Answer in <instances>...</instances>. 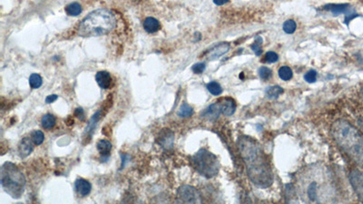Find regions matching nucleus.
I'll return each mask as SVG.
<instances>
[{
  "mask_svg": "<svg viewBox=\"0 0 363 204\" xmlns=\"http://www.w3.org/2000/svg\"><path fill=\"white\" fill-rule=\"evenodd\" d=\"M56 124H57V119L51 114H47V115H44L42 117L41 124H42V127L44 129H47V130L52 129L56 125Z\"/></svg>",
  "mask_w": 363,
  "mask_h": 204,
  "instance_id": "nucleus-19",
  "label": "nucleus"
},
{
  "mask_svg": "<svg viewBox=\"0 0 363 204\" xmlns=\"http://www.w3.org/2000/svg\"><path fill=\"white\" fill-rule=\"evenodd\" d=\"M192 70L195 74L200 75L205 70V64L204 63H197V64L194 65V67H192Z\"/></svg>",
  "mask_w": 363,
  "mask_h": 204,
  "instance_id": "nucleus-33",
  "label": "nucleus"
},
{
  "mask_svg": "<svg viewBox=\"0 0 363 204\" xmlns=\"http://www.w3.org/2000/svg\"><path fill=\"white\" fill-rule=\"evenodd\" d=\"M206 87L208 89L209 92L212 93L213 95H215V96L220 95V94L222 93V88H221V84L217 83V82H215V81L210 82V83L206 85Z\"/></svg>",
  "mask_w": 363,
  "mask_h": 204,
  "instance_id": "nucleus-24",
  "label": "nucleus"
},
{
  "mask_svg": "<svg viewBox=\"0 0 363 204\" xmlns=\"http://www.w3.org/2000/svg\"><path fill=\"white\" fill-rule=\"evenodd\" d=\"M191 164L197 173L206 179H212L218 175L221 166L217 156L206 149H200L192 156Z\"/></svg>",
  "mask_w": 363,
  "mask_h": 204,
  "instance_id": "nucleus-6",
  "label": "nucleus"
},
{
  "mask_svg": "<svg viewBox=\"0 0 363 204\" xmlns=\"http://www.w3.org/2000/svg\"><path fill=\"white\" fill-rule=\"evenodd\" d=\"M193 114H194L193 107H191L190 106H189L188 104H186V103H184V104L182 105L177 113L178 116L182 117V118H188V117L193 116Z\"/></svg>",
  "mask_w": 363,
  "mask_h": 204,
  "instance_id": "nucleus-22",
  "label": "nucleus"
},
{
  "mask_svg": "<svg viewBox=\"0 0 363 204\" xmlns=\"http://www.w3.org/2000/svg\"><path fill=\"white\" fill-rule=\"evenodd\" d=\"M174 133L170 129L164 128L160 132L158 143L165 150H170L173 146Z\"/></svg>",
  "mask_w": 363,
  "mask_h": 204,
  "instance_id": "nucleus-9",
  "label": "nucleus"
},
{
  "mask_svg": "<svg viewBox=\"0 0 363 204\" xmlns=\"http://www.w3.org/2000/svg\"><path fill=\"white\" fill-rule=\"evenodd\" d=\"M160 27H161V26H160L159 21H158L156 18H152V17L146 18V20H145V22H144V28H145V30H146L147 33H150V34H153V33L158 31L160 29Z\"/></svg>",
  "mask_w": 363,
  "mask_h": 204,
  "instance_id": "nucleus-17",
  "label": "nucleus"
},
{
  "mask_svg": "<svg viewBox=\"0 0 363 204\" xmlns=\"http://www.w3.org/2000/svg\"><path fill=\"white\" fill-rule=\"evenodd\" d=\"M219 104L221 107V114H223L224 116H231L235 114L236 104L233 98H222L219 101Z\"/></svg>",
  "mask_w": 363,
  "mask_h": 204,
  "instance_id": "nucleus-13",
  "label": "nucleus"
},
{
  "mask_svg": "<svg viewBox=\"0 0 363 204\" xmlns=\"http://www.w3.org/2000/svg\"><path fill=\"white\" fill-rule=\"evenodd\" d=\"M227 2H228L227 0H221V1H218V0H214V1H213V3H214V4L218 5V6H221V5L226 4Z\"/></svg>",
  "mask_w": 363,
  "mask_h": 204,
  "instance_id": "nucleus-37",
  "label": "nucleus"
},
{
  "mask_svg": "<svg viewBox=\"0 0 363 204\" xmlns=\"http://www.w3.org/2000/svg\"><path fill=\"white\" fill-rule=\"evenodd\" d=\"M298 191L304 204H332V176L326 168L311 165L299 175Z\"/></svg>",
  "mask_w": 363,
  "mask_h": 204,
  "instance_id": "nucleus-2",
  "label": "nucleus"
},
{
  "mask_svg": "<svg viewBox=\"0 0 363 204\" xmlns=\"http://www.w3.org/2000/svg\"><path fill=\"white\" fill-rule=\"evenodd\" d=\"M116 26V18L111 10L99 9L88 14L80 23L78 35L83 37L103 36Z\"/></svg>",
  "mask_w": 363,
  "mask_h": 204,
  "instance_id": "nucleus-4",
  "label": "nucleus"
},
{
  "mask_svg": "<svg viewBox=\"0 0 363 204\" xmlns=\"http://www.w3.org/2000/svg\"><path fill=\"white\" fill-rule=\"evenodd\" d=\"M96 80L98 85L102 89H108L112 84V77L107 71L98 72L96 75Z\"/></svg>",
  "mask_w": 363,
  "mask_h": 204,
  "instance_id": "nucleus-15",
  "label": "nucleus"
},
{
  "mask_svg": "<svg viewBox=\"0 0 363 204\" xmlns=\"http://www.w3.org/2000/svg\"><path fill=\"white\" fill-rule=\"evenodd\" d=\"M350 184L354 190L360 204H363V173L359 170H352L349 175Z\"/></svg>",
  "mask_w": 363,
  "mask_h": 204,
  "instance_id": "nucleus-8",
  "label": "nucleus"
},
{
  "mask_svg": "<svg viewBox=\"0 0 363 204\" xmlns=\"http://www.w3.org/2000/svg\"><path fill=\"white\" fill-rule=\"evenodd\" d=\"M304 80L308 83H314L315 81L317 80V72L315 70H310V71L307 72L304 76Z\"/></svg>",
  "mask_w": 363,
  "mask_h": 204,
  "instance_id": "nucleus-32",
  "label": "nucleus"
},
{
  "mask_svg": "<svg viewBox=\"0 0 363 204\" xmlns=\"http://www.w3.org/2000/svg\"><path fill=\"white\" fill-rule=\"evenodd\" d=\"M129 156L126 155H121V158H122V164H121V169H123L124 167V164L126 162V158H128Z\"/></svg>",
  "mask_w": 363,
  "mask_h": 204,
  "instance_id": "nucleus-36",
  "label": "nucleus"
},
{
  "mask_svg": "<svg viewBox=\"0 0 363 204\" xmlns=\"http://www.w3.org/2000/svg\"><path fill=\"white\" fill-rule=\"evenodd\" d=\"M75 116H76V117H78V118H80V117H81V118L84 117V110H83L82 108L75 109Z\"/></svg>",
  "mask_w": 363,
  "mask_h": 204,
  "instance_id": "nucleus-35",
  "label": "nucleus"
},
{
  "mask_svg": "<svg viewBox=\"0 0 363 204\" xmlns=\"http://www.w3.org/2000/svg\"><path fill=\"white\" fill-rule=\"evenodd\" d=\"M1 185L12 198L19 199L25 191L26 178L16 164L7 162L1 167Z\"/></svg>",
  "mask_w": 363,
  "mask_h": 204,
  "instance_id": "nucleus-5",
  "label": "nucleus"
},
{
  "mask_svg": "<svg viewBox=\"0 0 363 204\" xmlns=\"http://www.w3.org/2000/svg\"><path fill=\"white\" fill-rule=\"evenodd\" d=\"M97 148L99 154L103 156L108 158L110 156V151L112 150V143L108 140H100L97 144Z\"/></svg>",
  "mask_w": 363,
  "mask_h": 204,
  "instance_id": "nucleus-18",
  "label": "nucleus"
},
{
  "mask_svg": "<svg viewBox=\"0 0 363 204\" xmlns=\"http://www.w3.org/2000/svg\"><path fill=\"white\" fill-rule=\"evenodd\" d=\"M34 151V142H32L31 138L25 137L18 144V154L21 158H26L30 156Z\"/></svg>",
  "mask_w": 363,
  "mask_h": 204,
  "instance_id": "nucleus-11",
  "label": "nucleus"
},
{
  "mask_svg": "<svg viewBox=\"0 0 363 204\" xmlns=\"http://www.w3.org/2000/svg\"><path fill=\"white\" fill-rule=\"evenodd\" d=\"M283 28H284V31L285 32L286 34L291 35V34H293V33L295 32V30H296L297 24L294 20L289 19V20H286V21L284 23V27H283Z\"/></svg>",
  "mask_w": 363,
  "mask_h": 204,
  "instance_id": "nucleus-27",
  "label": "nucleus"
},
{
  "mask_svg": "<svg viewBox=\"0 0 363 204\" xmlns=\"http://www.w3.org/2000/svg\"><path fill=\"white\" fill-rule=\"evenodd\" d=\"M278 60H279V56L275 52H273V51L267 52L265 56H264V61L265 62L271 64V63L277 62Z\"/></svg>",
  "mask_w": 363,
  "mask_h": 204,
  "instance_id": "nucleus-31",
  "label": "nucleus"
},
{
  "mask_svg": "<svg viewBox=\"0 0 363 204\" xmlns=\"http://www.w3.org/2000/svg\"><path fill=\"white\" fill-rule=\"evenodd\" d=\"M43 84V79L38 74H32L29 76V84L31 86V88L38 89Z\"/></svg>",
  "mask_w": 363,
  "mask_h": 204,
  "instance_id": "nucleus-25",
  "label": "nucleus"
},
{
  "mask_svg": "<svg viewBox=\"0 0 363 204\" xmlns=\"http://www.w3.org/2000/svg\"><path fill=\"white\" fill-rule=\"evenodd\" d=\"M58 98V95H57V94H51V95H49L48 97L46 98V103H47V104H51V103L57 101Z\"/></svg>",
  "mask_w": 363,
  "mask_h": 204,
  "instance_id": "nucleus-34",
  "label": "nucleus"
},
{
  "mask_svg": "<svg viewBox=\"0 0 363 204\" xmlns=\"http://www.w3.org/2000/svg\"><path fill=\"white\" fill-rule=\"evenodd\" d=\"M176 200L178 204H203L199 191L191 185H183L178 189Z\"/></svg>",
  "mask_w": 363,
  "mask_h": 204,
  "instance_id": "nucleus-7",
  "label": "nucleus"
},
{
  "mask_svg": "<svg viewBox=\"0 0 363 204\" xmlns=\"http://www.w3.org/2000/svg\"><path fill=\"white\" fill-rule=\"evenodd\" d=\"M278 75H279L280 78L282 80L289 81L291 80L293 76V73L292 70L289 67L284 66V67H281L278 71Z\"/></svg>",
  "mask_w": 363,
  "mask_h": 204,
  "instance_id": "nucleus-23",
  "label": "nucleus"
},
{
  "mask_svg": "<svg viewBox=\"0 0 363 204\" xmlns=\"http://www.w3.org/2000/svg\"><path fill=\"white\" fill-rule=\"evenodd\" d=\"M18 204H22V203H18Z\"/></svg>",
  "mask_w": 363,
  "mask_h": 204,
  "instance_id": "nucleus-41",
  "label": "nucleus"
},
{
  "mask_svg": "<svg viewBox=\"0 0 363 204\" xmlns=\"http://www.w3.org/2000/svg\"><path fill=\"white\" fill-rule=\"evenodd\" d=\"M325 10L332 12L333 15L338 16L341 14H347L350 10V5L349 4H330L324 7Z\"/></svg>",
  "mask_w": 363,
  "mask_h": 204,
  "instance_id": "nucleus-16",
  "label": "nucleus"
},
{
  "mask_svg": "<svg viewBox=\"0 0 363 204\" xmlns=\"http://www.w3.org/2000/svg\"><path fill=\"white\" fill-rule=\"evenodd\" d=\"M361 94H362V97H363V86H362V88H361Z\"/></svg>",
  "mask_w": 363,
  "mask_h": 204,
  "instance_id": "nucleus-40",
  "label": "nucleus"
},
{
  "mask_svg": "<svg viewBox=\"0 0 363 204\" xmlns=\"http://www.w3.org/2000/svg\"><path fill=\"white\" fill-rule=\"evenodd\" d=\"M229 49H230V44L228 43H221L211 49L206 55V57L209 60H216L223 55H225L229 51Z\"/></svg>",
  "mask_w": 363,
  "mask_h": 204,
  "instance_id": "nucleus-10",
  "label": "nucleus"
},
{
  "mask_svg": "<svg viewBox=\"0 0 363 204\" xmlns=\"http://www.w3.org/2000/svg\"><path fill=\"white\" fill-rule=\"evenodd\" d=\"M332 137L346 156L363 168V135L348 121L337 120L332 125Z\"/></svg>",
  "mask_w": 363,
  "mask_h": 204,
  "instance_id": "nucleus-3",
  "label": "nucleus"
},
{
  "mask_svg": "<svg viewBox=\"0 0 363 204\" xmlns=\"http://www.w3.org/2000/svg\"><path fill=\"white\" fill-rule=\"evenodd\" d=\"M30 138H31L32 142H34V144H36V145H40V144H42L43 142H44V133H43V132H41L39 130H37V131H33L31 133V136H30Z\"/></svg>",
  "mask_w": 363,
  "mask_h": 204,
  "instance_id": "nucleus-26",
  "label": "nucleus"
},
{
  "mask_svg": "<svg viewBox=\"0 0 363 204\" xmlns=\"http://www.w3.org/2000/svg\"><path fill=\"white\" fill-rule=\"evenodd\" d=\"M359 127H360V129H361V130H362V132H363V117H360V118H359Z\"/></svg>",
  "mask_w": 363,
  "mask_h": 204,
  "instance_id": "nucleus-38",
  "label": "nucleus"
},
{
  "mask_svg": "<svg viewBox=\"0 0 363 204\" xmlns=\"http://www.w3.org/2000/svg\"><path fill=\"white\" fill-rule=\"evenodd\" d=\"M261 44H262V38H261V36H258L257 37L256 39H255V41H254V43H253V44H252V49H253V52L255 53V55L256 56H261V53H262V50H261Z\"/></svg>",
  "mask_w": 363,
  "mask_h": 204,
  "instance_id": "nucleus-29",
  "label": "nucleus"
},
{
  "mask_svg": "<svg viewBox=\"0 0 363 204\" xmlns=\"http://www.w3.org/2000/svg\"><path fill=\"white\" fill-rule=\"evenodd\" d=\"M120 204H145L141 200H138L137 197L132 195L125 196Z\"/></svg>",
  "mask_w": 363,
  "mask_h": 204,
  "instance_id": "nucleus-30",
  "label": "nucleus"
},
{
  "mask_svg": "<svg viewBox=\"0 0 363 204\" xmlns=\"http://www.w3.org/2000/svg\"><path fill=\"white\" fill-rule=\"evenodd\" d=\"M259 76L261 77V80L268 81L273 76V71L269 67H261L259 69Z\"/></svg>",
  "mask_w": 363,
  "mask_h": 204,
  "instance_id": "nucleus-28",
  "label": "nucleus"
},
{
  "mask_svg": "<svg viewBox=\"0 0 363 204\" xmlns=\"http://www.w3.org/2000/svg\"><path fill=\"white\" fill-rule=\"evenodd\" d=\"M284 88L279 85L270 86L265 90L266 95L270 99H276V98L279 97L282 93H284Z\"/></svg>",
  "mask_w": 363,
  "mask_h": 204,
  "instance_id": "nucleus-21",
  "label": "nucleus"
},
{
  "mask_svg": "<svg viewBox=\"0 0 363 204\" xmlns=\"http://www.w3.org/2000/svg\"><path fill=\"white\" fill-rule=\"evenodd\" d=\"M155 204H172V203H170V202H169V201H167V202H165V201H164V200H159V201H157V202H156V203H155ZM176 204H178L177 200H176Z\"/></svg>",
  "mask_w": 363,
  "mask_h": 204,
  "instance_id": "nucleus-39",
  "label": "nucleus"
},
{
  "mask_svg": "<svg viewBox=\"0 0 363 204\" xmlns=\"http://www.w3.org/2000/svg\"><path fill=\"white\" fill-rule=\"evenodd\" d=\"M66 12L70 17H77L82 13V6L77 2L70 3V4L67 5V8H66Z\"/></svg>",
  "mask_w": 363,
  "mask_h": 204,
  "instance_id": "nucleus-20",
  "label": "nucleus"
},
{
  "mask_svg": "<svg viewBox=\"0 0 363 204\" xmlns=\"http://www.w3.org/2000/svg\"><path fill=\"white\" fill-rule=\"evenodd\" d=\"M237 148L251 182L262 189L271 186L275 180L274 172L260 142L248 135H242L237 140Z\"/></svg>",
  "mask_w": 363,
  "mask_h": 204,
  "instance_id": "nucleus-1",
  "label": "nucleus"
},
{
  "mask_svg": "<svg viewBox=\"0 0 363 204\" xmlns=\"http://www.w3.org/2000/svg\"><path fill=\"white\" fill-rule=\"evenodd\" d=\"M221 107L219 102L214 103L213 105L209 106L202 114V116L209 121H215L221 116Z\"/></svg>",
  "mask_w": 363,
  "mask_h": 204,
  "instance_id": "nucleus-12",
  "label": "nucleus"
},
{
  "mask_svg": "<svg viewBox=\"0 0 363 204\" xmlns=\"http://www.w3.org/2000/svg\"><path fill=\"white\" fill-rule=\"evenodd\" d=\"M75 189L80 196L85 197V196L89 195V193L91 192L92 185L88 181L80 178L75 181Z\"/></svg>",
  "mask_w": 363,
  "mask_h": 204,
  "instance_id": "nucleus-14",
  "label": "nucleus"
}]
</instances>
